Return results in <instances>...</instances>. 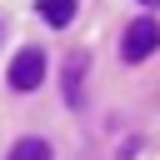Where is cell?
Returning a JSON list of instances; mask_svg holds the SVG:
<instances>
[{
	"label": "cell",
	"instance_id": "obj_1",
	"mask_svg": "<svg viewBox=\"0 0 160 160\" xmlns=\"http://www.w3.org/2000/svg\"><path fill=\"white\" fill-rule=\"evenodd\" d=\"M155 50H160V20H150V15L130 20L125 35H120V60H125V65H140V60H150Z\"/></svg>",
	"mask_w": 160,
	"mask_h": 160
},
{
	"label": "cell",
	"instance_id": "obj_2",
	"mask_svg": "<svg viewBox=\"0 0 160 160\" xmlns=\"http://www.w3.org/2000/svg\"><path fill=\"white\" fill-rule=\"evenodd\" d=\"M40 80H45V50L40 45H25L10 60V90H40Z\"/></svg>",
	"mask_w": 160,
	"mask_h": 160
},
{
	"label": "cell",
	"instance_id": "obj_3",
	"mask_svg": "<svg viewBox=\"0 0 160 160\" xmlns=\"http://www.w3.org/2000/svg\"><path fill=\"white\" fill-rule=\"evenodd\" d=\"M40 20L55 25V30H65L75 20V0H40Z\"/></svg>",
	"mask_w": 160,
	"mask_h": 160
},
{
	"label": "cell",
	"instance_id": "obj_4",
	"mask_svg": "<svg viewBox=\"0 0 160 160\" xmlns=\"http://www.w3.org/2000/svg\"><path fill=\"white\" fill-rule=\"evenodd\" d=\"M50 155H55V150H50L40 135H25V140H15V145H10V155H5V160H50Z\"/></svg>",
	"mask_w": 160,
	"mask_h": 160
},
{
	"label": "cell",
	"instance_id": "obj_5",
	"mask_svg": "<svg viewBox=\"0 0 160 160\" xmlns=\"http://www.w3.org/2000/svg\"><path fill=\"white\" fill-rule=\"evenodd\" d=\"M140 5H160V0H140Z\"/></svg>",
	"mask_w": 160,
	"mask_h": 160
}]
</instances>
